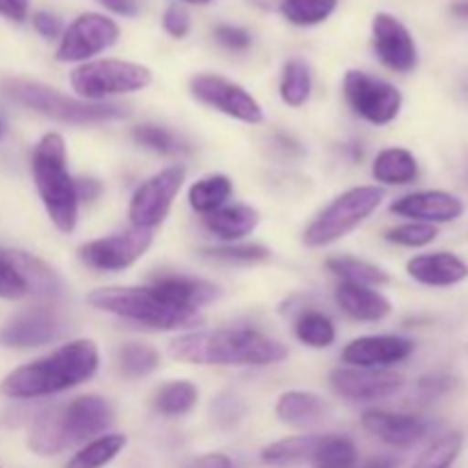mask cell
Instances as JSON below:
<instances>
[{"mask_svg": "<svg viewBox=\"0 0 468 468\" xmlns=\"http://www.w3.org/2000/svg\"><path fill=\"white\" fill-rule=\"evenodd\" d=\"M99 368V347L91 341H71L53 355L12 370L0 384V393L12 400L53 396L80 387Z\"/></svg>", "mask_w": 468, "mask_h": 468, "instance_id": "1", "label": "cell"}, {"mask_svg": "<svg viewBox=\"0 0 468 468\" xmlns=\"http://www.w3.org/2000/svg\"><path fill=\"white\" fill-rule=\"evenodd\" d=\"M174 359L197 366H270L288 356L286 346L251 329H215L174 338Z\"/></svg>", "mask_w": 468, "mask_h": 468, "instance_id": "2", "label": "cell"}, {"mask_svg": "<svg viewBox=\"0 0 468 468\" xmlns=\"http://www.w3.org/2000/svg\"><path fill=\"white\" fill-rule=\"evenodd\" d=\"M114 411L99 396L76 398L69 405L41 414L27 434V448L41 457L58 455L67 448L99 437L112 425Z\"/></svg>", "mask_w": 468, "mask_h": 468, "instance_id": "3", "label": "cell"}, {"mask_svg": "<svg viewBox=\"0 0 468 468\" xmlns=\"http://www.w3.org/2000/svg\"><path fill=\"white\" fill-rule=\"evenodd\" d=\"M32 174L50 222L62 233H71L78 222V197L67 169V144L59 133L41 137L32 155Z\"/></svg>", "mask_w": 468, "mask_h": 468, "instance_id": "4", "label": "cell"}, {"mask_svg": "<svg viewBox=\"0 0 468 468\" xmlns=\"http://www.w3.org/2000/svg\"><path fill=\"white\" fill-rule=\"evenodd\" d=\"M91 306L119 315L149 329H187L199 327L197 311L172 304L155 288H99L87 297Z\"/></svg>", "mask_w": 468, "mask_h": 468, "instance_id": "5", "label": "cell"}, {"mask_svg": "<svg viewBox=\"0 0 468 468\" xmlns=\"http://www.w3.org/2000/svg\"><path fill=\"white\" fill-rule=\"evenodd\" d=\"M0 91L14 103L62 123H101L128 117V110L117 103H87L82 99L62 94L55 87L26 78H5L0 82Z\"/></svg>", "mask_w": 468, "mask_h": 468, "instance_id": "6", "label": "cell"}, {"mask_svg": "<svg viewBox=\"0 0 468 468\" xmlns=\"http://www.w3.org/2000/svg\"><path fill=\"white\" fill-rule=\"evenodd\" d=\"M384 192L378 186H361L343 192L324 213L306 229V247H324L346 238L379 208Z\"/></svg>", "mask_w": 468, "mask_h": 468, "instance_id": "7", "label": "cell"}, {"mask_svg": "<svg viewBox=\"0 0 468 468\" xmlns=\"http://www.w3.org/2000/svg\"><path fill=\"white\" fill-rule=\"evenodd\" d=\"M151 80L154 76L149 67L126 59H94L71 73V87L80 99L87 101L133 94L149 87Z\"/></svg>", "mask_w": 468, "mask_h": 468, "instance_id": "8", "label": "cell"}, {"mask_svg": "<svg viewBox=\"0 0 468 468\" xmlns=\"http://www.w3.org/2000/svg\"><path fill=\"white\" fill-rule=\"evenodd\" d=\"M343 94H346L350 108L375 126H387L400 114V90L393 87L391 82L379 80L364 71H347L346 80H343Z\"/></svg>", "mask_w": 468, "mask_h": 468, "instance_id": "9", "label": "cell"}, {"mask_svg": "<svg viewBox=\"0 0 468 468\" xmlns=\"http://www.w3.org/2000/svg\"><path fill=\"white\" fill-rule=\"evenodd\" d=\"M183 178H186V169L176 165V167L163 169L155 176H151L149 181L142 183L135 195H133L131 210H128L133 227L151 231L158 224H163L178 190H181Z\"/></svg>", "mask_w": 468, "mask_h": 468, "instance_id": "10", "label": "cell"}, {"mask_svg": "<svg viewBox=\"0 0 468 468\" xmlns=\"http://www.w3.org/2000/svg\"><path fill=\"white\" fill-rule=\"evenodd\" d=\"M117 39L119 26L112 18L96 12L80 14L62 35L55 58L59 62H85L117 44Z\"/></svg>", "mask_w": 468, "mask_h": 468, "instance_id": "11", "label": "cell"}, {"mask_svg": "<svg viewBox=\"0 0 468 468\" xmlns=\"http://www.w3.org/2000/svg\"><path fill=\"white\" fill-rule=\"evenodd\" d=\"M190 90L201 103L219 110L233 119H240L245 123H261L263 122V108L259 101L240 87L238 82L229 78L218 76V73H199L192 78Z\"/></svg>", "mask_w": 468, "mask_h": 468, "instance_id": "12", "label": "cell"}, {"mask_svg": "<svg viewBox=\"0 0 468 468\" xmlns=\"http://www.w3.org/2000/svg\"><path fill=\"white\" fill-rule=\"evenodd\" d=\"M151 231L144 229H128V231L114 233V236L99 238L80 247V261L91 270L101 272H117V270L131 268L135 261L144 256L151 247Z\"/></svg>", "mask_w": 468, "mask_h": 468, "instance_id": "13", "label": "cell"}, {"mask_svg": "<svg viewBox=\"0 0 468 468\" xmlns=\"http://www.w3.org/2000/svg\"><path fill=\"white\" fill-rule=\"evenodd\" d=\"M373 48L384 67L398 73L414 71L419 64V48L405 23L393 14L379 12L373 18Z\"/></svg>", "mask_w": 468, "mask_h": 468, "instance_id": "14", "label": "cell"}, {"mask_svg": "<svg viewBox=\"0 0 468 468\" xmlns=\"http://www.w3.org/2000/svg\"><path fill=\"white\" fill-rule=\"evenodd\" d=\"M332 388L338 396L355 402H373L391 398L405 384L402 375L382 368H336L329 375Z\"/></svg>", "mask_w": 468, "mask_h": 468, "instance_id": "15", "label": "cell"}, {"mask_svg": "<svg viewBox=\"0 0 468 468\" xmlns=\"http://www.w3.org/2000/svg\"><path fill=\"white\" fill-rule=\"evenodd\" d=\"M62 332V320L58 314L46 306L21 311L0 329V346L27 350V347H39L55 341Z\"/></svg>", "mask_w": 468, "mask_h": 468, "instance_id": "16", "label": "cell"}, {"mask_svg": "<svg viewBox=\"0 0 468 468\" xmlns=\"http://www.w3.org/2000/svg\"><path fill=\"white\" fill-rule=\"evenodd\" d=\"M391 210L400 218H411L414 222L425 224H441L455 222L464 213V204L460 197L451 195L443 190H425L405 195L398 201H393Z\"/></svg>", "mask_w": 468, "mask_h": 468, "instance_id": "17", "label": "cell"}, {"mask_svg": "<svg viewBox=\"0 0 468 468\" xmlns=\"http://www.w3.org/2000/svg\"><path fill=\"white\" fill-rule=\"evenodd\" d=\"M414 343L402 336H364L343 350V361L355 368H384L410 359Z\"/></svg>", "mask_w": 468, "mask_h": 468, "instance_id": "18", "label": "cell"}, {"mask_svg": "<svg viewBox=\"0 0 468 468\" xmlns=\"http://www.w3.org/2000/svg\"><path fill=\"white\" fill-rule=\"evenodd\" d=\"M361 423H364L366 432L382 439L388 446L398 448L414 446V443H419L428 434V423L419 419V416L410 414H391V411L373 410L366 411Z\"/></svg>", "mask_w": 468, "mask_h": 468, "instance_id": "19", "label": "cell"}, {"mask_svg": "<svg viewBox=\"0 0 468 468\" xmlns=\"http://www.w3.org/2000/svg\"><path fill=\"white\" fill-rule=\"evenodd\" d=\"M407 272L425 286L446 288L464 282L468 277V263L451 251H437V254L414 256L407 263Z\"/></svg>", "mask_w": 468, "mask_h": 468, "instance_id": "20", "label": "cell"}, {"mask_svg": "<svg viewBox=\"0 0 468 468\" xmlns=\"http://www.w3.org/2000/svg\"><path fill=\"white\" fill-rule=\"evenodd\" d=\"M154 288L160 295L167 297L172 304L190 311L210 304L219 295L215 283L206 282V279L183 277V274H160V277L154 279Z\"/></svg>", "mask_w": 468, "mask_h": 468, "instance_id": "21", "label": "cell"}, {"mask_svg": "<svg viewBox=\"0 0 468 468\" xmlns=\"http://www.w3.org/2000/svg\"><path fill=\"white\" fill-rule=\"evenodd\" d=\"M336 302L347 315L364 323H378L391 314V302L382 292L373 291L370 286H359V283L343 282L336 288Z\"/></svg>", "mask_w": 468, "mask_h": 468, "instance_id": "22", "label": "cell"}, {"mask_svg": "<svg viewBox=\"0 0 468 468\" xmlns=\"http://www.w3.org/2000/svg\"><path fill=\"white\" fill-rule=\"evenodd\" d=\"M206 229L222 240H240L259 224V213L251 206H222L204 218Z\"/></svg>", "mask_w": 468, "mask_h": 468, "instance_id": "23", "label": "cell"}, {"mask_svg": "<svg viewBox=\"0 0 468 468\" xmlns=\"http://www.w3.org/2000/svg\"><path fill=\"white\" fill-rule=\"evenodd\" d=\"M277 414L283 423L295 425V428H309L320 423L327 414V405L323 398L306 391H288L279 398Z\"/></svg>", "mask_w": 468, "mask_h": 468, "instance_id": "24", "label": "cell"}, {"mask_svg": "<svg viewBox=\"0 0 468 468\" xmlns=\"http://www.w3.org/2000/svg\"><path fill=\"white\" fill-rule=\"evenodd\" d=\"M373 176L384 186H407L419 176V163L407 149H387L375 158Z\"/></svg>", "mask_w": 468, "mask_h": 468, "instance_id": "25", "label": "cell"}, {"mask_svg": "<svg viewBox=\"0 0 468 468\" xmlns=\"http://www.w3.org/2000/svg\"><path fill=\"white\" fill-rule=\"evenodd\" d=\"M16 256V263L21 268L23 277H26L27 291L32 297H44V300H53L62 292V282H59L58 274L44 263V261L35 259L32 254L26 251H14Z\"/></svg>", "mask_w": 468, "mask_h": 468, "instance_id": "26", "label": "cell"}, {"mask_svg": "<svg viewBox=\"0 0 468 468\" xmlns=\"http://www.w3.org/2000/svg\"><path fill=\"white\" fill-rule=\"evenodd\" d=\"M320 434H309V437H288L282 441L270 443L263 448L261 457L270 466H292L302 462L314 460V452L318 448Z\"/></svg>", "mask_w": 468, "mask_h": 468, "instance_id": "27", "label": "cell"}, {"mask_svg": "<svg viewBox=\"0 0 468 468\" xmlns=\"http://www.w3.org/2000/svg\"><path fill=\"white\" fill-rule=\"evenodd\" d=\"M233 192V183L229 181L222 174H213V176H206L201 181H197L195 186L190 187V206L197 210V213L210 215L213 210L222 208L227 204V199Z\"/></svg>", "mask_w": 468, "mask_h": 468, "instance_id": "28", "label": "cell"}, {"mask_svg": "<svg viewBox=\"0 0 468 468\" xmlns=\"http://www.w3.org/2000/svg\"><path fill=\"white\" fill-rule=\"evenodd\" d=\"M126 446L123 434H103L87 446H82L76 455L69 460L67 468H103L114 460Z\"/></svg>", "mask_w": 468, "mask_h": 468, "instance_id": "29", "label": "cell"}, {"mask_svg": "<svg viewBox=\"0 0 468 468\" xmlns=\"http://www.w3.org/2000/svg\"><path fill=\"white\" fill-rule=\"evenodd\" d=\"M311 462H314L315 468H355L356 448L347 437L327 434V437H320Z\"/></svg>", "mask_w": 468, "mask_h": 468, "instance_id": "30", "label": "cell"}, {"mask_svg": "<svg viewBox=\"0 0 468 468\" xmlns=\"http://www.w3.org/2000/svg\"><path fill=\"white\" fill-rule=\"evenodd\" d=\"M327 268L334 274L347 283H359V286H379V283L388 282V274L378 265L368 263V261L352 259V256H336V259L327 261Z\"/></svg>", "mask_w": 468, "mask_h": 468, "instance_id": "31", "label": "cell"}, {"mask_svg": "<svg viewBox=\"0 0 468 468\" xmlns=\"http://www.w3.org/2000/svg\"><path fill=\"white\" fill-rule=\"evenodd\" d=\"M338 0H282L279 12L292 26H318L327 21L336 9Z\"/></svg>", "mask_w": 468, "mask_h": 468, "instance_id": "32", "label": "cell"}, {"mask_svg": "<svg viewBox=\"0 0 468 468\" xmlns=\"http://www.w3.org/2000/svg\"><path fill=\"white\" fill-rule=\"evenodd\" d=\"M464 448L462 432H448L443 437L434 439L428 448L419 455L411 468H452Z\"/></svg>", "mask_w": 468, "mask_h": 468, "instance_id": "33", "label": "cell"}, {"mask_svg": "<svg viewBox=\"0 0 468 468\" xmlns=\"http://www.w3.org/2000/svg\"><path fill=\"white\" fill-rule=\"evenodd\" d=\"M295 334L302 343L311 347H329L336 341V327L320 311H304L295 323Z\"/></svg>", "mask_w": 468, "mask_h": 468, "instance_id": "34", "label": "cell"}, {"mask_svg": "<svg viewBox=\"0 0 468 468\" xmlns=\"http://www.w3.org/2000/svg\"><path fill=\"white\" fill-rule=\"evenodd\" d=\"M197 398H199V391L195 384L172 382L160 388L155 396V410L163 416H183L197 405Z\"/></svg>", "mask_w": 468, "mask_h": 468, "instance_id": "35", "label": "cell"}, {"mask_svg": "<svg viewBox=\"0 0 468 468\" xmlns=\"http://www.w3.org/2000/svg\"><path fill=\"white\" fill-rule=\"evenodd\" d=\"M311 96V71L300 59H291L283 69L282 78V99L291 108H300Z\"/></svg>", "mask_w": 468, "mask_h": 468, "instance_id": "36", "label": "cell"}, {"mask_svg": "<svg viewBox=\"0 0 468 468\" xmlns=\"http://www.w3.org/2000/svg\"><path fill=\"white\" fill-rule=\"evenodd\" d=\"M117 359L128 378H142V375L154 373L160 364L158 352L149 346H142V343H128V346H123L117 352Z\"/></svg>", "mask_w": 468, "mask_h": 468, "instance_id": "37", "label": "cell"}, {"mask_svg": "<svg viewBox=\"0 0 468 468\" xmlns=\"http://www.w3.org/2000/svg\"><path fill=\"white\" fill-rule=\"evenodd\" d=\"M0 297L3 300L30 297L26 277H23L21 268L16 263V256H14L12 250H3V247H0Z\"/></svg>", "mask_w": 468, "mask_h": 468, "instance_id": "38", "label": "cell"}, {"mask_svg": "<svg viewBox=\"0 0 468 468\" xmlns=\"http://www.w3.org/2000/svg\"><path fill=\"white\" fill-rule=\"evenodd\" d=\"M133 137L137 140V144L146 146V149L155 151V154H163V155H176L181 151H186V146L181 144L174 133L165 131V128L154 126V123H144V126H137L133 131Z\"/></svg>", "mask_w": 468, "mask_h": 468, "instance_id": "39", "label": "cell"}, {"mask_svg": "<svg viewBox=\"0 0 468 468\" xmlns=\"http://www.w3.org/2000/svg\"><path fill=\"white\" fill-rule=\"evenodd\" d=\"M437 236H439L437 227L425 222H410L387 231V240L396 242V245H402V247H425L430 245V242L437 240Z\"/></svg>", "mask_w": 468, "mask_h": 468, "instance_id": "40", "label": "cell"}, {"mask_svg": "<svg viewBox=\"0 0 468 468\" xmlns=\"http://www.w3.org/2000/svg\"><path fill=\"white\" fill-rule=\"evenodd\" d=\"M206 256L215 261H227V263H265L270 259V250L263 245H227L206 250Z\"/></svg>", "mask_w": 468, "mask_h": 468, "instance_id": "41", "label": "cell"}, {"mask_svg": "<svg viewBox=\"0 0 468 468\" xmlns=\"http://www.w3.org/2000/svg\"><path fill=\"white\" fill-rule=\"evenodd\" d=\"M163 27L174 37V39H183L190 32V14L181 5H172L167 7L163 16Z\"/></svg>", "mask_w": 468, "mask_h": 468, "instance_id": "42", "label": "cell"}, {"mask_svg": "<svg viewBox=\"0 0 468 468\" xmlns=\"http://www.w3.org/2000/svg\"><path fill=\"white\" fill-rule=\"evenodd\" d=\"M215 39L231 50H247L251 46L250 32L238 26H218L215 27Z\"/></svg>", "mask_w": 468, "mask_h": 468, "instance_id": "43", "label": "cell"}, {"mask_svg": "<svg viewBox=\"0 0 468 468\" xmlns=\"http://www.w3.org/2000/svg\"><path fill=\"white\" fill-rule=\"evenodd\" d=\"M213 414L218 416L219 423H236L242 414V405L236 400V398H219V400L213 402Z\"/></svg>", "mask_w": 468, "mask_h": 468, "instance_id": "44", "label": "cell"}, {"mask_svg": "<svg viewBox=\"0 0 468 468\" xmlns=\"http://www.w3.org/2000/svg\"><path fill=\"white\" fill-rule=\"evenodd\" d=\"M32 26H35V30L39 32L44 39H55V37L62 32V21L50 12H37L35 16H32Z\"/></svg>", "mask_w": 468, "mask_h": 468, "instance_id": "45", "label": "cell"}, {"mask_svg": "<svg viewBox=\"0 0 468 468\" xmlns=\"http://www.w3.org/2000/svg\"><path fill=\"white\" fill-rule=\"evenodd\" d=\"M30 12V0H0V16L12 23H23Z\"/></svg>", "mask_w": 468, "mask_h": 468, "instance_id": "46", "label": "cell"}, {"mask_svg": "<svg viewBox=\"0 0 468 468\" xmlns=\"http://www.w3.org/2000/svg\"><path fill=\"white\" fill-rule=\"evenodd\" d=\"M452 387V379L448 375H430V378L420 379L419 388L420 393H425L428 398H437L441 393H446Z\"/></svg>", "mask_w": 468, "mask_h": 468, "instance_id": "47", "label": "cell"}, {"mask_svg": "<svg viewBox=\"0 0 468 468\" xmlns=\"http://www.w3.org/2000/svg\"><path fill=\"white\" fill-rule=\"evenodd\" d=\"M101 5L110 12L122 14V16H137L142 12L144 0H101Z\"/></svg>", "mask_w": 468, "mask_h": 468, "instance_id": "48", "label": "cell"}, {"mask_svg": "<svg viewBox=\"0 0 468 468\" xmlns=\"http://www.w3.org/2000/svg\"><path fill=\"white\" fill-rule=\"evenodd\" d=\"M187 468H233L231 460L227 455H219V452H213V455H204L199 460L192 462Z\"/></svg>", "mask_w": 468, "mask_h": 468, "instance_id": "49", "label": "cell"}, {"mask_svg": "<svg viewBox=\"0 0 468 468\" xmlns=\"http://www.w3.org/2000/svg\"><path fill=\"white\" fill-rule=\"evenodd\" d=\"M99 195H101V183L99 181H91V178H85V181L76 183V197H78V199L94 201Z\"/></svg>", "mask_w": 468, "mask_h": 468, "instance_id": "50", "label": "cell"}, {"mask_svg": "<svg viewBox=\"0 0 468 468\" xmlns=\"http://www.w3.org/2000/svg\"><path fill=\"white\" fill-rule=\"evenodd\" d=\"M452 14H455V16L468 18V0H457V3H452Z\"/></svg>", "mask_w": 468, "mask_h": 468, "instance_id": "51", "label": "cell"}, {"mask_svg": "<svg viewBox=\"0 0 468 468\" xmlns=\"http://www.w3.org/2000/svg\"><path fill=\"white\" fill-rule=\"evenodd\" d=\"M364 468H396V462L387 460V457H379V460L368 462V464H366Z\"/></svg>", "mask_w": 468, "mask_h": 468, "instance_id": "52", "label": "cell"}, {"mask_svg": "<svg viewBox=\"0 0 468 468\" xmlns=\"http://www.w3.org/2000/svg\"><path fill=\"white\" fill-rule=\"evenodd\" d=\"M183 3H190V5H208L213 0H183Z\"/></svg>", "mask_w": 468, "mask_h": 468, "instance_id": "53", "label": "cell"}, {"mask_svg": "<svg viewBox=\"0 0 468 468\" xmlns=\"http://www.w3.org/2000/svg\"><path fill=\"white\" fill-rule=\"evenodd\" d=\"M3 133H5V119L0 117V137H3Z\"/></svg>", "mask_w": 468, "mask_h": 468, "instance_id": "54", "label": "cell"}]
</instances>
